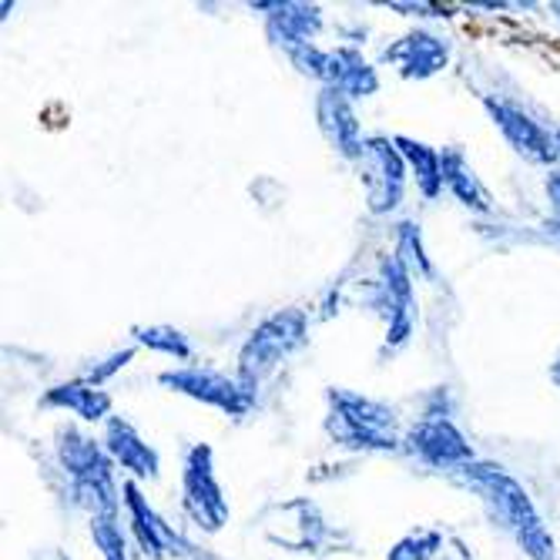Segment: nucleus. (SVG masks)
<instances>
[{
    "mask_svg": "<svg viewBox=\"0 0 560 560\" xmlns=\"http://www.w3.org/2000/svg\"><path fill=\"white\" fill-rule=\"evenodd\" d=\"M393 141H396V148H399L402 162L417 172L420 191H423L427 198H436L440 188H443V155H440V151L430 148V144H423V141L406 138V135H396Z\"/></svg>",
    "mask_w": 560,
    "mask_h": 560,
    "instance_id": "nucleus-18",
    "label": "nucleus"
},
{
    "mask_svg": "<svg viewBox=\"0 0 560 560\" xmlns=\"http://www.w3.org/2000/svg\"><path fill=\"white\" fill-rule=\"evenodd\" d=\"M550 380L560 386V352H557V360H553V366H550Z\"/></svg>",
    "mask_w": 560,
    "mask_h": 560,
    "instance_id": "nucleus-23",
    "label": "nucleus"
},
{
    "mask_svg": "<svg viewBox=\"0 0 560 560\" xmlns=\"http://www.w3.org/2000/svg\"><path fill=\"white\" fill-rule=\"evenodd\" d=\"M319 121L323 131L329 135V141L339 148L342 159H363L366 141L360 138V121L352 115L349 97L336 88H323L319 94Z\"/></svg>",
    "mask_w": 560,
    "mask_h": 560,
    "instance_id": "nucleus-11",
    "label": "nucleus"
},
{
    "mask_svg": "<svg viewBox=\"0 0 560 560\" xmlns=\"http://www.w3.org/2000/svg\"><path fill=\"white\" fill-rule=\"evenodd\" d=\"M553 11H560V4H553Z\"/></svg>",
    "mask_w": 560,
    "mask_h": 560,
    "instance_id": "nucleus-25",
    "label": "nucleus"
},
{
    "mask_svg": "<svg viewBox=\"0 0 560 560\" xmlns=\"http://www.w3.org/2000/svg\"><path fill=\"white\" fill-rule=\"evenodd\" d=\"M547 195H550V201H553V209L560 212V172H553V175L547 178Z\"/></svg>",
    "mask_w": 560,
    "mask_h": 560,
    "instance_id": "nucleus-22",
    "label": "nucleus"
},
{
    "mask_svg": "<svg viewBox=\"0 0 560 560\" xmlns=\"http://www.w3.org/2000/svg\"><path fill=\"white\" fill-rule=\"evenodd\" d=\"M61 464L74 483L78 503L91 506L94 517H118V490H115V460L112 453L91 436H81L74 427L61 433L58 443Z\"/></svg>",
    "mask_w": 560,
    "mask_h": 560,
    "instance_id": "nucleus-2",
    "label": "nucleus"
},
{
    "mask_svg": "<svg viewBox=\"0 0 560 560\" xmlns=\"http://www.w3.org/2000/svg\"><path fill=\"white\" fill-rule=\"evenodd\" d=\"M386 61L399 65V74L410 78V81H423L433 78L446 68L450 61V47L443 37H433L427 31H413L406 34L396 47L386 50Z\"/></svg>",
    "mask_w": 560,
    "mask_h": 560,
    "instance_id": "nucleus-10",
    "label": "nucleus"
},
{
    "mask_svg": "<svg viewBox=\"0 0 560 560\" xmlns=\"http://www.w3.org/2000/svg\"><path fill=\"white\" fill-rule=\"evenodd\" d=\"M410 450L427 460L430 467H467L474 460V450L464 440V433L456 430L446 417H427L420 420L410 436H406Z\"/></svg>",
    "mask_w": 560,
    "mask_h": 560,
    "instance_id": "nucleus-8",
    "label": "nucleus"
},
{
    "mask_svg": "<svg viewBox=\"0 0 560 560\" xmlns=\"http://www.w3.org/2000/svg\"><path fill=\"white\" fill-rule=\"evenodd\" d=\"M326 430L336 443L355 446V450H396V417L383 402L355 396L349 389L329 393V417Z\"/></svg>",
    "mask_w": 560,
    "mask_h": 560,
    "instance_id": "nucleus-3",
    "label": "nucleus"
},
{
    "mask_svg": "<svg viewBox=\"0 0 560 560\" xmlns=\"http://www.w3.org/2000/svg\"><path fill=\"white\" fill-rule=\"evenodd\" d=\"M553 141H557V151H560V131H553Z\"/></svg>",
    "mask_w": 560,
    "mask_h": 560,
    "instance_id": "nucleus-24",
    "label": "nucleus"
},
{
    "mask_svg": "<svg viewBox=\"0 0 560 560\" xmlns=\"http://www.w3.org/2000/svg\"><path fill=\"white\" fill-rule=\"evenodd\" d=\"M326 88H336L346 97H370L380 88V78L363 61V55H355L352 47H339V50H329Z\"/></svg>",
    "mask_w": 560,
    "mask_h": 560,
    "instance_id": "nucleus-14",
    "label": "nucleus"
},
{
    "mask_svg": "<svg viewBox=\"0 0 560 560\" xmlns=\"http://www.w3.org/2000/svg\"><path fill=\"white\" fill-rule=\"evenodd\" d=\"M483 105L493 118V125L503 131V138L514 144L517 155H524L527 162L534 165H553L560 159V151H557V141L553 135H547L537 121H530L524 112L511 108V105H503V101H493V97H483Z\"/></svg>",
    "mask_w": 560,
    "mask_h": 560,
    "instance_id": "nucleus-7",
    "label": "nucleus"
},
{
    "mask_svg": "<svg viewBox=\"0 0 560 560\" xmlns=\"http://www.w3.org/2000/svg\"><path fill=\"white\" fill-rule=\"evenodd\" d=\"M363 159L373 162V172L363 175L366 178V191H370V209L373 212L396 209L399 198H402V182H406V162L399 155L396 141H389V138H366Z\"/></svg>",
    "mask_w": 560,
    "mask_h": 560,
    "instance_id": "nucleus-9",
    "label": "nucleus"
},
{
    "mask_svg": "<svg viewBox=\"0 0 560 560\" xmlns=\"http://www.w3.org/2000/svg\"><path fill=\"white\" fill-rule=\"evenodd\" d=\"M319 8L310 4H272L269 14V37L289 50L302 47V44H313V37L319 34Z\"/></svg>",
    "mask_w": 560,
    "mask_h": 560,
    "instance_id": "nucleus-15",
    "label": "nucleus"
},
{
    "mask_svg": "<svg viewBox=\"0 0 560 560\" xmlns=\"http://www.w3.org/2000/svg\"><path fill=\"white\" fill-rule=\"evenodd\" d=\"M460 477L487 497L490 511L503 521L506 530L517 537V544L524 547L527 557H534V560H550L553 557L550 534L544 530L527 490L511 474H503L493 464H467V467H460Z\"/></svg>",
    "mask_w": 560,
    "mask_h": 560,
    "instance_id": "nucleus-1",
    "label": "nucleus"
},
{
    "mask_svg": "<svg viewBox=\"0 0 560 560\" xmlns=\"http://www.w3.org/2000/svg\"><path fill=\"white\" fill-rule=\"evenodd\" d=\"M94 544L101 547V553H105V560H128L125 553V537H121V527L115 517H94Z\"/></svg>",
    "mask_w": 560,
    "mask_h": 560,
    "instance_id": "nucleus-21",
    "label": "nucleus"
},
{
    "mask_svg": "<svg viewBox=\"0 0 560 560\" xmlns=\"http://www.w3.org/2000/svg\"><path fill=\"white\" fill-rule=\"evenodd\" d=\"M125 506H128V517H131L135 540H138V547L144 550V557L159 560V557L172 553V550H168V544H172V530L159 521V514L151 511L148 500L141 497V490H138L131 480L125 483Z\"/></svg>",
    "mask_w": 560,
    "mask_h": 560,
    "instance_id": "nucleus-13",
    "label": "nucleus"
},
{
    "mask_svg": "<svg viewBox=\"0 0 560 560\" xmlns=\"http://www.w3.org/2000/svg\"><path fill=\"white\" fill-rule=\"evenodd\" d=\"M305 342V316L299 310H285L276 313L272 319H266L256 332L248 336V342L242 346L238 355V380L256 389V383L272 373L292 349H299Z\"/></svg>",
    "mask_w": 560,
    "mask_h": 560,
    "instance_id": "nucleus-4",
    "label": "nucleus"
},
{
    "mask_svg": "<svg viewBox=\"0 0 560 560\" xmlns=\"http://www.w3.org/2000/svg\"><path fill=\"white\" fill-rule=\"evenodd\" d=\"M105 450L112 453L115 464H121L135 477H159V450L148 446L128 420H121V417L108 420Z\"/></svg>",
    "mask_w": 560,
    "mask_h": 560,
    "instance_id": "nucleus-12",
    "label": "nucleus"
},
{
    "mask_svg": "<svg viewBox=\"0 0 560 560\" xmlns=\"http://www.w3.org/2000/svg\"><path fill=\"white\" fill-rule=\"evenodd\" d=\"M443 544V537L436 530H417V534H406L386 560H430L436 553V547Z\"/></svg>",
    "mask_w": 560,
    "mask_h": 560,
    "instance_id": "nucleus-20",
    "label": "nucleus"
},
{
    "mask_svg": "<svg viewBox=\"0 0 560 560\" xmlns=\"http://www.w3.org/2000/svg\"><path fill=\"white\" fill-rule=\"evenodd\" d=\"M185 511L188 517L206 527V530H219L229 521V503L222 497V487L215 480V467H212V450L206 443L191 446L188 460H185Z\"/></svg>",
    "mask_w": 560,
    "mask_h": 560,
    "instance_id": "nucleus-5",
    "label": "nucleus"
},
{
    "mask_svg": "<svg viewBox=\"0 0 560 560\" xmlns=\"http://www.w3.org/2000/svg\"><path fill=\"white\" fill-rule=\"evenodd\" d=\"M159 380L165 386H172L175 393H185L191 399L209 402V406H215V410H222L229 417H242V413H248V406H252V389L242 380H229L225 373H215V370L188 366V370L162 373Z\"/></svg>",
    "mask_w": 560,
    "mask_h": 560,
    "instance_id": "nucleus-6",
    "label": "nucleus"
},
{
    "mask_svg": "<svg viewBox=\"0 0 560 560\" xmlns=\"http://www.w3.org/2000/svg\"><path fill=\"white\" fill-rule=\"evenodd\" d=\"M135 336H138V342H141V346L155 349V352H165V355H172V360H188V355H191L188 339H185L178 329H172V326H148V329H135Z\"/></svg>",
    "mask_w": 560,
    "mask_h": 560,
    "instance_id": "nucleus-19",
    "label": "nucleus"
},
{
    "mask_svg": "<svg viewBox=\"0 0 560 560\" xmlns=\"http://www.w3.org/2000/svg\"><path fill=\"white\" fill-rule=\"evenodd\" d=\"M443 185L456 198H460L467 209H474V212H490L493 209L490 191L480 185V178L474 175V168L467 165V159L456 148H446L443 151Z\"/></svg>",
    "mask_w": 560,
    "mask_h": 560,
    "instance_id": "nucleus-17",
    "label": "nucleus"
},
{
    "mask_svg": "<svg viewBox=\"0 0 560 560\" xmlns=\"http://www.w3.org/2000/svg\"><path fill=\"white\" fill-rule=\"evenodd\" d=\"M40 402L44 406H61V410H71V413H78L88 423L105 420L108 410H112V396L105 389H97L94 383H88V380H74V383L47 389Z\"/></svg>",
    "mask_w": 560,
    "mask_h": 560,
    "instance_id": "nucleus-16",
    "label": "nucleus"
}]
</instances>
